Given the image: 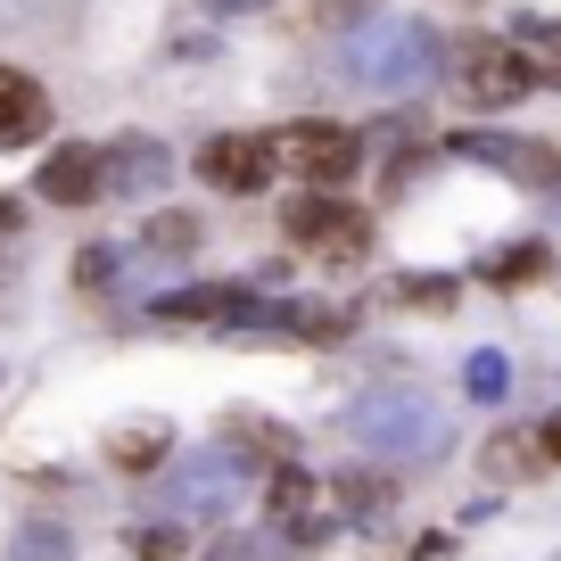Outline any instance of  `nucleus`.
I'll use <instances>...</instances> for the list:
<instances>
[{"label": "nucleus", "instance_id": "1", "mask_svg": "<svg viewBox=\"0 0 561 561\" xmlns=\"http://www.w3.org/2000/svg\"><path fill=\"white\" fill-rule=\"evenodd\" d=\"M438 75V25L430 18H371L347 34V50H339V83L355 91H380V100H404V91H421Z\"/></svg>", "mask_w": 561, "mask_h": 561}, {"label": "nucleus", "instance_id": "2", "mask_svg": "<svg viewBox=\"0 0 561 561\" xmlns=\"http://www.w3.org/2000/svg\"><path fill=\"white\" fill-rule=\"evenodd\" d=\"M347 430H355V446H371V455H438L446 446V413L438 404H421V397H364L347 413Z\"/></svg>", "mask_w": 561, "mask_h": 561}, {"label": "nucleus", "instance_id": "3", "mask_svg": "<svg viewBox=\"0 0 561 561\" xmlns=\"http://www.w3.org/2000/svg\"><path fill=\"white\" fill-rule=\"evenodd\" d=\"M280 231L298 248H314L322 264H364V248H371V215L347 207L339 191H306L298 207H280Z\"/></svg>", "mask_w": 561, "mask_h": 561}, {"label": "nucleus", "instance_id": "4", "mask_svg": "<svg viewBox=\"0 0 561 561\" xmlns=\"http://www.w3.org/2000/svg\"><path fill=\"white\" fill-rule=\"evenodd\" d=\"M280 158L306 174V191H339V182H355V165H364V133H347V124L331 116H306L280 133Z\"/></svg>", "mask_w": 561, "mask_h": 561}, {"label": "nucleus", "instance_id": "5", "mask_svg": "<svg viewBox=\"0 0 561 561\" xmlns=\"http://www.w3.org/2000/svg\"><path fill=\"white\" fill-rule=\"evenodd\" d=\"M455 91L471 107H512L528 91V58L504 34H471V42H455Z\"/></svg>", "mask_w": 561, "mask_h": 561}, {"label": "nucleus", "instance_id": "6", "mask_svg": "<svg viewBox=\"0 0 561 561\" xmlns=\"http://www.w3.org/2000/svg\"><path fill=\"white\" fill-rule=\"evenodd\" d=\"M273 165H280V140H264V133H215L207 149H198V182H207V191H231V198L264 191Z\"/></svg>", "mask_w": 561, "mask_h": 561}, {"label": "nucleus", "instance_id": "7", "mask_svg": "<svg viewBox=\"0 0 561 561\" xmlns=\"http://www.w3.org/2000/svg\"><path fill=\"white\" fill-rule=\"evenodd\" d=\"M240 488H248V471L231 455H198V462H182V471L165 479V504H174L182 520H224V512L240 504Z\"/></svg>", "mask_w": 561, "mask_h": 561}, {"label": "nucleus", "instance_id": "8", "mask_svg": "<svg viewBox=\"0 0 561 561\" xmlns=\"http://www.w3.org/2000/svg\"><path fill=\"white\" fill-rule=\"evenodd\" d=\"M462 149V158H479V165H495V174H512V182H537V191H561V149L553 140H504V133H446Z\"/></svg>", "mask_w": 561, "mask_h": 561}, {"label": "nucleus", "instance_id": "9", "mask_svg": "<svg viewBox=\"0 0 561 561\" xmlns=\"http://www.w3.org/2000/svg\"><path fill=\"white\" fill-rule=\"evenodd\" d=\"M100 191H107V174H100V149H91V140H67L58 158H42V198H50V207H91Z\"/></svg>", "mask_w": 561, "mask_h": 561}, {"label": "nucleus", "instance_id": "10", "mask_svg": "<svg viewBox=\"0 0 561 561\" xmlns=\"http://www.w3.org/2000/svg\"><path fill=\"white\" fill-rule=\"evenodd\" d=\"M50 133V91L34 83V75L0 67V149H25V140Z\"/></svg>", "mask_w": 561, "mask_h": 561}, {"label": "nucleus", "instance_id": "11", "mask_svg": "<svg viewBox=\"0 0 561 561\" xmlns=\"http://www.w3.org/2000/svg\"><path fill=\"white\" fill-rule=\"evenodd\" d=\"M100 174H107V191H124V198H140V191H158L165 174H174V158H165L158 140H116V149H100Z\"/></svg>", "mask_w": 561, "mask_h": 561}, {"label": "nucleus", "instance_id": "12", "mask_svg": "<svg viewBox=\"0 0 561 561\" xmlns=\"http://www.w3.org/2000/svg\"><path fill=\"white\" fill-rule=\"evenodd\" d=\"M264 520H273V537H314V479L289 471V462H273V488H264Z\"/></svg>", "mask_w": 561, "mask_h": 561}, {"label": "nucleus", "instance_id": "13", "mask_svg": "<svg viewBox=\"0 0 561 561\" xmlns=\"http://www.w3.org/2000/svg\"><path fill=\"white\" fill-rule=\"evenodd\" d=\"M165 455H174V430H165V421H133V430H116V438H107V462H116V471H133V479H149Z\"/></svg>", "mask_w": 561, "mask_h": 561}, {"label": "nucleus", "instance_id": "14", "mask_svg": "<svg viewBox=\"0 0 561 561\" xmlns=\"http://www.w3.org/2000/svg\"><path fill=\"white\" fill-rule=\"evenodd\" d=\"M512 50L528 58V83H561V18H520Z\"/></svg>", "mask_w": 561, "mask_h": 561}, {"label": "nucleus", "instance_id": "15", "mask_svg": "<svg viewBox=\"0 0 561 561\" xmlns=\"http://www.w3.org/2000/svg\"><path fill=\"white\" fill-rule=\"evenodd\" d=\"M545 273H553V248H545V240H520V248H495V256H488L495 289H528V280H545Z\"/></svg>", "mask_w": 561, "mask_h": 561}, {"label": "nucleus", "instance_id": "16", "mask_svg": "<svg viewBox=\"0 0 561 561\" xmlns=\"http://www.w3.org/2000/svg\"><path fill=\"white\" fill-rule=\"evenodd\" d=\"M488 479H537V438H520V430L488 438Z\"/></svg>", "mask_w": 561, "mask_h": 561}, {"label": "nucleus", "instance_id": "17", "mask_svg": "<svg viewBox=\"0 0 561 561\" xmlns=\"http://www.w3.org/2000/svg\"><path fill=\"white\" fill-rule=\"evenodd\" d=\"M339 504H347L355 520H371V512L397 504V479H339Z\"/></svg>", "mask_w": 561, "mask_h": 561}, {"label": "nucleus", "instance_id": "18", "mask_svg": "<svg viewBox=\"0 0 561 561\" xmlns=\"http://www.w3.org/2000/svg\"><path fill=\"white\" fill-rule=\"evenodd\" d=\"M9 561H75V537L67 528H25V537L9 545Z\"/></svg>", "mask_w": 561, "mask_h": 561}, {"label": "nucleus", "instance_id": "19", "mask_svg": "<svg viewBox=\"0 0 561 561\" xmlns=\"http://www.w3.org/2000/svg\"><path fill=\"white\" fill-rule=\"evenodd\" d=\"M133 553L140 561H191V537L182 528H133Z\"/></svg>", "mask_w": 561, "mask_h": 561}, {"label": "nucleus", "instance_id": "20", "mask_svg": "<svg viewBox=\"0 0 561 561\" xmlns=\"http://www.w3.org/2000/svg\"><path fill=\"white\" fill-rule=\"evenodd\" d=\"M149 248H165V256H191V248H198V215H158V224H149Z\"/></svg>", "mask_w": 561, "mask_h": 561}, {"label": "nucleus", "instance_id": "21", "mask_svg": "<svg viewBox=\"0 0 561 561\" xmlns=\"http://www.w3.org/2000/svg\"><path fill=\"white\" fill-rule=\"evenodd\" d=\"M462 388H471V397H504V355H471V364H462Z\"/></svg>", "mask_w": 561, "mask_h": 561}, {"label": "nucleus", "instance_id": "22", "mask_svg": "<svg viewBox=\"0 0 561 561\" xmlns=\"http://www.w3.org/2000/svg\"><path fill=\"white\" fill-rule=\"evenodd\" d=\"M107 264H116L107 248H83V256H75V280H83V289H107Z\"/></svg>", "mask_w": 561, "mask_h": 561}, {"label": "nucleus", "instance_id": "23", "mask_svg": "<svg viewBox=\"0 0 561 561\" xmlns=\"http://www.w3.org/2000/svg\"><path fill=\"white\" fill-rule=\"evenodd\" d=\"M207 561H273V553H264V545H248V537H231V545H215Z\"/></svg>", "mask_w": 561, "mask_h": 561}, {"label": "nucleus", "instance_id": "24", "mask_svg": "<svg viewBox=\"0 0 561 561\" xmlns=\"http://www.w3.org/2000/svg\"><path fill=\"white\" fill-rule=\"evenodd\" d=\"M215 18H248V9H273V0H207Z\"/></svg>", "mask_w": 561, "mask_h": 561}, {"label": "nucleus", "instance_id": "25", "mask_svg": "<svg viewBox=\"0 0 561 561\" xmlns=\"http://www.w3.org/2000/svg\"><path fill=\"white\" fill-rule=\"evenodd\" d=\"M545 455H553V462H561V413H553V421H545Z\"/></svg>", "mask_w": 561, "mask_h": 561}, {"label": "nucleus", "instance_id": "26", "mask_svg": "<svg viewBox=\"0 0 561 561\" xmlns=\"http://www.w3.org/2000/svg\"><path fill=\"white\" fill-rule=\"evenodd\" d=\"M0 231H18V198H0Z\"/></svg>", "mask_w": 561, "mask_h": 561}]
</instances>
